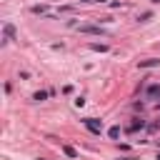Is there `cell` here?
Returning <instances> with one entry per match:
<instances>
[{
    "instance_id": "6da1fadb",
    "label": "cell",
    "mask_w": 160,
    "mask_h": 160,
    "mask_svg": "<svg viewBox=\"0 0 160 160\" xmlns=\"http://www.w3.org/2000/svg\"><path fill=\"white\" fill-rule=\"evenodd\" d=\"M82 125H85L92 135H100V132H102V120H95V118H82Z\"/></svg>"
},
{
    "instance_id": "7a4b0ae2",
    "label": "cell",
    "mask_w": 160,
    "mask_h": 160,
    "mask_svg": "<svg viewBox=\"0 0 160 160\" xmlns=\"http://www.w3.org/2000/svg\"><path fill=\"white\" fill-rule=\"evenodd\" d=\"M80 32H85V35H105V30L100 25H80Z\"/></svg>"
},
{
    "instance_id": "3957f363",
    "label": "cell",
    "mask_w": 160,
    "mask_h": 160,
    "mask_svg": "<svg viewBox=\"0 0 160 160\" xmlns=\"http://www.w3.org/2000/svg\"><path fill=\"white\" fill-rule=\"evenodd\" d=\"M2 35H5V42L15 40V28H12V22H5V25H2Z\"/></svg>"
},
{
    "instance_id": "277c9868",
    "label": "cell",
    "mask_w": 160,
    "mask_h": 160,
    "mask_svg": "<svg viewBox=\"0 0 160 160\" xmlns=\"http://www.w3.org/2000/svg\"><path fill=\"white\" fill-rule=\"evenodd\" d=\"M155 65H160V60H158V58H148V60H140V68H155Z\"/></svg>"
},
{
    "instance_id": "5b68a950",
    "label": "cell",
    "mask_w": 160,
    "mask_h": 160,
    "mask_svg": "<svg viewBox=\"0 0 160 160\" xmlns=\"http://www.w3.org/2000/svg\"><path fill=\"white\" fill-rule=\"evenodd\" d=\"M62 152H65L68 158H78V150H75L72 145H62Z\"/></svg>"
},
{
    "instance_id": "8992f818",
    "label": "cell",
    "mask_w": 160,
    "mask_h": 160,
    "mask_svg": "<svg viewBox=\"0 0 160 160\" xmlns=\"http://www.w3.org/2000/svg\"><path fill=\"white\" fill-rule=\"evenodd\" d=\"M108 135H110L112 140H118V138H120V125H112V128L108 130Z\"/></svg>"
},
{
    "instance_id": "52a82bcc",
    "label": "cell",
    "mask_w": 160,
    "mask_h": 160,
    "mask_svg": "<svg viewBox=\"0 0 160 160\" xmlns=\"http://www.w3.org/2000/svg\"><path fill=\"white\" fill-rule=\"evenodd\" d=\"M48 95H50V92H45V90H38V92L32 95V100H38V102H40V100H45Z\"/></svg>"
},
{
    "instance_id": "ba28073f",
    "label": "cell",
    "mask_w": 160,
    "mask_h": 160,
    "mask_svg": "<svg viewBox=\"0 0 160 160\" xmlns=\"http://www.w3.org/2000/svg\"><path fill=\"white\" fill-rule=\"evenodd\" d=\"M32 12H35V15H45V12H48V8H45V5H35V8H32Z\"/></svg>"
},
{
    "instance_id": "9c48e42d",
    "label": "cell",
    "mask_w": 160,
    "mask_h": 160,
    "mask_svg": "<svg viewBox=\"0 0 160 160\" xmlns=\"http://www.w3.org/2000/svg\"><path fill=\"white\" fill-rule=\"evenodd\" d=\"M90 48H92V50H100V52H105V50H108V45H100V42H92Z\"/></svg>"
},
{
    "instance_id": "30bf717a",
    "label": "cell",
    "mask_w": 160,
    "mask_h": 160,
    "mask_svg": "<svg viewBox=\"0 0 160 160\" xmlns=\"http://www.w3.org/2000/svg\"><path fill=\"white\" fill-rule=\"evenodd\" d=\"M118 160H138V158H118Z\"/></svg>"
},
{
    "instance_id": "8fae6325",
    "label": "cell",
    "mask_w": 160,
    "mask_h": 160,
    "mask_svg": "<svg viewBox=\"0 0 160 160\" xmlns=\"http://www.w3.org/2000/svg\"><path fill=\"white\" fill-rule=\"evenodd\" d=\"M150 2H160V0H150Z\"/></svg>"
},
{
    "instance_id": "7c38bea8",
    "label": "cell",
    "mask_w": 160,
    "mask_h": 160,
    "mask_svg": "<svg viewBox=\"0 0 160 160\" xmlns=\"http://www.w3.org/2000/svg\"><path fill=\"white\" fill-rule=\"evenodd\" d=\"M158 160H160V152H158Z\"/></svg>"
}]
</instances>
